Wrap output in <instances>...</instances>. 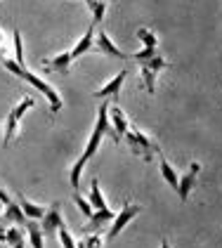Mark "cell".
Returning <instances> with one entry per match:
<instances>
[{"label":"cell","instance_id":"cell-1","mask_svg":"<svg viewBox=\"0 0 222 248\" xmlns=\"http://www.w3.org/2000/svg\"><path fill=\"white\" fill-rule=\"evenodd\" d=\"M2 66L12 74V76H17L19 80H26L31 88H36L38 93H43L45 95V99H48V104H50V111L52 114H57L64 104H62V97H59V93H57L55 88L48 83V80H43L40 76H36V74H31L26 66H19L15 59H10V57H2Z\"/></svg>","mask_w":222,"mask_h":248},{"label":"cell","instance_id":"cell-2","mask_svg":"<svg viewBox=\"0 0 222 248\" xmlns=\"http://www.w3.org/2000/svg\"><path fill=\"white\" fill-rule=\"evenodd\" d=\"M123 140L130 144L132 154L140 156L142 161H151L154 154L159 152V144H156L147 133H142V130H137V128H128V133L123 135Z\"/></svg>","mask_w":222,"mask_h":248},{"label":"cell","instance_id":"cell-3","mask_svg":"<svg viewBox=\"0 0 222 248\" xmlns=\"http://www.w3.org/2000/svg\"><path fill=\"white\" fill-rule=\"evenodd\" d=\"M140 210H142V206H137V203H126L123 206V210L121 213H116V217L111 220V227H109V232H107V239H116L123 229L128 227V222L135 217V215H140Z\"/></svg>","mask_w":222,"mask_h":248},{"label":"cell","instance_id":"cell-4","mask_svg":"<svg viewBox=\"0 0 222 248\" xmlns=\"http://www.w3.org/2000/svg\"><path fill=\"white\" fill-rule=\"evenodd\" d=\"M93 52H104L109 57H116V59H130V55H126L123 50H118L113 45V40L107 36V31H95V47Z\"/></svg>","mask_w":222,"mask_h":248},{"label":"cell","instance_id":"cell-5","mask_svg":"<svg viewBox=\"0 0 222 248\" xmlns=\"http://www.w3.org/2000/svg\"><path fill=\"white\" fill-rule=\"evenodd\" d=\"M126 78H128V71L123 69L121 74H116V76L111 78V80L104 85V88H102V90H97V93H95V97H97V99H109V97H111V99H113V104H118V97H121V85L126 83Z\"/></svg>","mask_w":222,"mask_h":248},{"label":"cell","instance_id":"cell-6","mask_svg":"<svg viewBox=\"0 0 222 248\" xmlns=\"http://www.w3.org/2000/svg\"><path fill=\"white\" fill-rule=\"evenodd\" d=\"M113 217H116V213H113L109 206H107V208H102V210H95L93 215H90V222L83 227V232H85V234H88V232H90V234H99L107 225H111V220H113Z\"/></svg>","mask_w":222,"mask_h":248},{"label":"cell","instance_id":"cell-7","mask_svg":"<svg viewBox=\"0 0 222 248\" xmlns=\"http://www.w3.org/2000/svg\"><path fill=\"white\" fill-rule=\"evenodd\" d=\"M201 172V163H191L189 166V170L180 177V182H177V196H180V201H187L189 199V194L194 189V185H196V175Z\"/></svg>","mask_w":222,"mask_h":248},{"label":"cell","instance_id":"cell-8","mask_svg":"<svg viewBox=\"0 0 222 248\" xmlns=\"http://www.w3.org/2000/svg\"><path fill=\"white\" fill-rule=\"evenodd\" d=\"M64 225L62 220V213H59V206H52L50 210H45V215L40 217V229H43V236H55L57 229Z\"/></svg>","mask_w":222,"mask_h":248},{"label":"cell","instance_id":"cell-9","mask_svg":"<svg viewBox=\"0 0 222 248\" xmlns=\"http://www.w3.org/2000/svg\"><path fill=\"white\" fill-rule=\"evenodd\" d=\"M71 50H64V52H59L55 57L50 59H43V66H45V71H57V74H69V69H71Z\"/></svg>","mask_w":222,"mask_h":248},{"label":"cell","instance_id":"cell-10","mask_svg":"<svg viewBox=\"0 0 222 248\" xmlns=\"http://www.w3.org/2000/svg\"><path fill=\"white\" fill-rule=\"evenodd\" d=\"M109 121H111V128H113V133H116L118 137H121V140H123V135L128 133L130 123H128V118H126L123 109H121L118 104L109 107Z\"/></svg>","mask_w":222,"mask_h":248},{"label":"cell","instance_id":"cell-11","mask_svg":"<svg viewBox=\"0 0 222 248\" xmlns=\"http://www.w3.org/2000/svg\"><path fill=\"white\" fill-rule=\"evenodd\" d=\"M93 47H95V24H90V29L83 33V38H80L74 45V50H71V57H74V59L83 57L85 52H93Z\"/></svg>","mask_w":222,"mask_h":248},{"label":"cell","instance_id":"cell-12","mask_svg":"<svg viewBox=\"0 0 222 248\" xmlns=\"http://www.w3.org/2000/svg\"><path fill=\"white\" fill-rule=\"evenodd\" d=\"M26 215H24V210L19 208L17 201H10L7 206H5V213H2V222L7 225V222H15L17 227H26Z\"/></svg>","mask_w":222,"mask_h":248},{"label":"cell","instance_id":"cell-13","mask_svg":"<svg viewBox=\"0 0 222 248\" xmlns=\"http://www.w3.org/2000/svg\"><path fill=\"white\" fill-rule=\"evenodd\" d=\"M26 232H29V244L31 248H45V236H43V229L38 220H26Z\"/></svg>","mask_w":222,"mask_h":248},{"label":"cell","instance_id":"cell-14","mask_svg":"<svg viewBox=\"0 0 222 248\" xmlns=\"http://www.w3.org/2000/svg\"><path fill=\"white\" fill-rule=\"evenodd\" d=\"M159 168H161V175H163V180L168 182V187H170V189L175 191V189H177V182H180V177H177V172H175V168H173V166L168 163V161H166V156H163L161 152H159Z\"/></svg>","mask_w":222,"mask_h":248},{"label":"cell","instance_id":"cell-15","mask_svg":"<svg viewBox=\"0 0 222 248\" xmlns=\"http://www.w3.org/2000/svg\"><path fill=\"white\" fill-rule=\"evenodd\" d=\"M19 208L24 210V215H26L29 220H40V217L45 215V208L33 203V201H29L26 196H19Z\"/></svg>","mask_w":222,"mask_h":248},{"label":"cell","instance_id":"cell-16","mask_svg":"<svg viewBox=\"0 0 222 248\" xmlns=\"http://www.w3.org/2000/svg\"><path fill=\"white\" fill-rule=\"evenodd\" d=\"M102 137H104V133H102V128L95 123L93 128V135H90V140H88V147H85V152L80 154V156H85L88 161L93 158L95 154H97V149H99V144H102Z\"/></svg>","mask_w":222,"mask_h":248},{"label":"cell","instance_id":"cell-17","mask_svg":"<svg viewBox=\"0 0 222 248\" xmlns=\"http://www.w3.org/2000/svg\"><path fill=\"white\" fill-rule=\"evenodd\" d=\"M88 201H90V206H93L95 210L107 208V201H104V194L99 191V180H93V182H90V196H88Z\"/></svg>","mask_w":222,"mask_h":248},{"label":"cell","instance_id":"cell-18","mask_svg":"<svg viewBox=\"0 0 222 248\" xmlns=\"http://www.w3.org/2000/svg\"><path fill=\"white\" fill-rule=\"evenodd\" d=\"M5 244L10 248H26L21 227H7V232H5Z\"/></svg>","mask_w":222,"mask_h":248},{"label":"cell","instance_id":"cell-19","mask_svg":"<svg viewBox=\"0 0 222 248\" xmlns=\"http://www.w3.org/2000/svg\"><path fill=\"white\" fill-rule=\"evenodd\" d=\"M85 163H88V158H85V156H78V161L71 166V172H69V182H71V187H74L76 191H78V187H80V175H83Z\"/></svg>","mask_w":222,"mask_h":248},{"label":"cell","instance_id":"cell-20","mask_svg":"<svg viewBox=\"0 0 222 248\" xmlns=\"http://www.w3.org/2000/svg\"><path fill=\"white\" fill-rule=\"evenodd\" d=\"M17 130H19V121L15 118V114L10 111L7 118H5V133H2V142L7 144V142H12L15 137H17Z\"/></svg>","mask_w":222,"mask_h":248},{"label":"cell","instance_id":"cell-21","mask_svg":"<svg viewBox=\"0 0 222 248\" xmlns=\"http://www.w3.org/2000/svg\"><path fill=\"white\" fill-rule=\"evenodd\" d=\"M88 10L93 12V24L97 26L99 21L104 19V12H107V2H99V0H85Z\"/></svg>","mask_w":222,"mask_h":248},{"label":"cell","instance_id":"cell-22","mask_svg":"<svg viewBox=\"0 0 222 248\" xmlns=\"http://www.w3.org/2000/svg\"><path fill=\"white\" fill-rule=\"evenodd\" d=\"M140 76H142V80H144V88H147L149 95H154L156 93V71H151V69H147V66H140Z\"/></svg>","mask_w":222,"mask_h":248},{"label":"cell","instance_id":"cell-23","mask_svg":"<svg viewBox=\"0 0 222 248\" xmlns=\"http://www.w3.org/2000/svg\"><path fill=\"white\" fill-rule=\"evenodd\" d=\"M12 40H15V62L19 66H26V59H24V45H21V33L17 29L12 31Z\"/></svg>","mask_w":222,"mask_h":248},{"label":"cell","instance_id":"cell-24","mask_svg":"<svg viewBox=\"0 0 222 248\" xmlns=\"http://www.w3.org/2000/svg\"><path fill=\"white\" fill-rule=\"evenodd\" d=\"M57 239H59V244H62V248H76V241H74V236H71V232L66 229V225H62V227L57 229V234H55Z\"/></svg>","mask_w":222,"mask_h":248},{"label":"cell","instance_id":"cell-25","mask_svg":"<svg viewBox=\"0 0 222 248\" xmlns=\"http://www.w3.org/2000/svg\"><path fill=\"white\" fill-rule=\"evenodd\" d=\"M33 104H36V99H33V97H24V99L19 102L17 107L12 109V114H15V118H17V121H21V118H24V114H26V111H29V109L33 107Z\"/></svg>","mask_w":222,"mask_h":248},{"label":"cell","instance_id":"cell-26","mask_svg":"<svg viewBox=\"0 0 222 248\" xmlns=\"http://www.w3.org/2000/svg\"><path fill=\"white\" fill-rule=\"evenodd\" d=\"M137 38H140V43H144V47H156L159 45V38L149 29H137Z\"/></svg>","mask_w":222,"mask_h":248},{"label":"cell","instance_id":"cell-27","mask_svg":"<svg viewBox=\"0 0 222 248\" xmlns=\"http://www.w3.org/2000/svg\"><path fill=\"white\" fill-rule=\"evenodd\" d=\"M74 203H76V208L80 210V213H83L85 217H90V215L95 213V208L90 206V201H88V199H83L80 194H76V196H74Z\"/></svg>","mask_w":222,"mask_h":248},{"label":"cell","instance_id":"cell-28","mask_svg":"<svg viewBox=\"0 0 222 248\" xmlns=\"http://www.w3.org/2000/svg\"><path fill=\"white\" fill-rule=\"evenodd\" d=\"M156 55H159V50H156V47H144V50H140V52L130 55V59H135V62L144 64V62H149V59H151V57H156Z\"/></svg>","mask_w":222,"mask_h":248},{"label":"cell","instance_id":"cell-29","mask_svg":"<svg viewBox=\"0 0 222 248\" xmlns=\"http://www.w3.org/2000/svg\"><path fill=\"white\" fill-rule=\"evenodd\" d=\"M102 246V234H90V236H85L83 241H78L76 248H99Z\"/></svg>","mask_w":222,"mask_h":248},{"label":"cell","instance_id":"cell-30","mask_svg":"<svg viewBox=\"0 0 222 248\" xmlns=\"http://www.w3.org/2000/svg\"><path fill=\"white\" fill-rule=\"evenodd\" d=\"M5 232H7V225H5V222H0V246L5 244Z\"/></svg>","mask_w":222,"mask_h":248},{"label":"cell","instance_id":"cell-31","mask_svg":"<svg viewBox=\"0 0 222 248\" xmlns=\"http://www.w3.org/2000/svg\"><path fill=\"white\" fill-rule=\"evenodd\" d=\"M161 248H170V244H168V239H161Z\"/></svg>","mask_w":222,"mask_h":248},{"label":"cell","instance_id":"cell-32","mask_svg":"<svg viewBox=\"0 0 222 248\" xmlns=\"http://www.w3.org/2000/svg\"><path fill=\"white\" fill-rule=\"evenodd\" d=\"M2 40H5V36H2V31H0V45H2Z\"/></svg>","mask_w":222,"mask_h":248},{"label":"cell","instance_id":"cell-33","mask_svg":"<svg viewBox=\"0 0 222 248\" xmlns=\"http://www.w3.org/2000/svg\"><path fill=\"white\" fill-rule=\"evenodd\" d=\"M99 2H113V0H99Z\"/></svg>","mask_w":222,"mask_h":248},{"label":"cell","instance_id":"cell-34","mask_svg":"<svg viewBox=\"0 0 222 248\" xmlns=\"http://www.w3.org/2000/svg\"><path fill=\"white\" fill-rule=\"evenodd\" d=\"M0 222H2V213H0Z\"/></svg>","mask_w":222,"mask_h":248}]
</instances>
